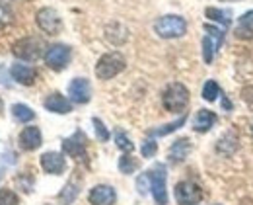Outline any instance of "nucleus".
<instances>
[{
	"instance_id": "nucleus-1",
	"label": "nucleus",
	"mask_w": 253,
	"mask_h": 205,
	"mask_svg": "<svg viewBox=\"0 0 253 205\" xmlns=\"http://www.w3.org/2000/svg\"><path fill=\"white\" fill-rule=\"evenodd\" d=\"M47 47L45 41L37 35H30V37H22L12 45V53L16 59L26 61V63H35L45 55Z\"/></svg>"
},
{
	"instance_id": "nucleus-2",
	"label": "nucleus",
	"mask_w": 253,
	"mask_h": 205,
	"mask_svg": "<svg viewBox=\"0 0 253 205\" xmlns=\"http://www.w3.org/2000/svg\"><path fill=\"white\" fill-rule=\"evenodd\" d=\"M189 88L181 82H171L162 92V105L169 113H179L189 105Z\"/></svg>"
},
{
	"instance_id": "nucleus-3",
	"label": "nucleus",
	"mask_w": 253,
	"mask_h": 205,
	"mask_svg": "<svg viewBox=\"0 0 253 205\" xmlns=\"http://www.w3.org/2000/svg\"><path fill=\"white\" fill-rule=\"evenodd\" d=\"M126 67L125 57L119 51H111L99 57V61L95 63V76L99 80H111L115 78L119 72H123Z\"/></svg>"
},
{
	"instance_id": "nucleus-4",
	"label": "nucleus",
	"mask_w": 253,
	"mask_h": 205,
	"mask_svg": "<svg viewBox=\"0 0 253 205\" xmlns=\"http://www.w3.org/2000/svg\"><path fill=\"white\" fill-rule=\"evenodd\" d=\"M154 32L162 39H177V37H183L187 34V22H185V18H181L177 14H168V16H162L156 20Z\"/></svg>"
},
{
	"instance_id": "nucleus-5",
	"label": "nucleus",
	"mask_w": 253,
	"mask_h": 205,
	"mask_svg": "<svg viewBox=\"0 0 253 205\" xmlns=\"http://www.w3.org/2000/svg\"><path fill=\"white\" fill-rule=\"evenodd\" d=\"M148 174V182H150V192H152V198L158 205H168V186H166V178H168V172L164 164H156L152 166Z\"/></svg>"
},
{
	"instance_id": "nucleus-6",
	"label": "nucleus",
	"mask_w": 253,
	"mask_h": 205,
	"mask_svg": "<svg viewBox=\"0 0 253 205\" xmlns=\"http://www.w3.org/2000/svg\"><path fill=\"white\" fill-rule=\"evenodd\" d=\"M70 57H72V49L64 43H53L47 47L43 59H45V65L51 68V70H63L66 68V65L70 63Z\"/></svg>"
},
{
	"instance_id": "nucleus-7",
	"label": "nucleus",
	"mask_w": 253,
	"mask_h": 205,
	"mask_svg": "<svg viewBox=\"0 0 253 205\" xmlns=\"http://www.w3.org/2000/svg\"><path fill=\"white\" fill-rule=\"evenodd\" d=\"M35 22H37V28L47 35H57L61 34V30H63V20H61L59 12L55 8H49V6L37 10Z\"/></svg>"
},
{
	"instance_id": "nucleus-8",
	"label": "nucleus",
	"mask_w": 253,
	"mask_h": 205,
	"mask_svg": "<svg viewBox=\"0 0 253 205\" xmlns=\"http://www.w3.org/2000/svg\"><path fill=\"white\" fill-rule=\"evenodd\" d=\"M63 153L74 158L76 162L88 164V151H86V135L82 131H76L74 135L66 137L63 141Z\"/></svg>"
},
{
	"instance_id": "nucleus-9",
	"label": "nucleus",
	"mask_w": 253,
	"mask_h": 205,
	"mask_svg": "<svg viewBox=\"0 0 253 205\" xmlns=\"http://www.w3.org/2000/svg\"><path fill=\"white\" fill-rule=\"evenodd\" d=\"M175 202L179 205H197L203 200V190L197 182H191V180H183V182H177L175 184Z\"/></svg>"
},
{
	"instance_id": "nucleus-10",
	"label": "nucleus",
	"mask_w": 253,
	"mask_h": 205,
	"mask_svg": "<svg viewBox=\"0 0 253 205\" xmlns=\"http://www.w3.org/2000/svg\"><path fill=\"white\" fill-rule=\"evenodd\" d=\"M92 98V86L88 78H74L68 84V100L74 103H88Z\"/></svg>"
},
{
	"instance_id": "nucleus-11",
	"label": "nucleus",
	"mask_w": 253,
	"mask_h": 205,
	"mask_svg": "<svg viewBox=\"0 0 253 205\" xmlns=\"http://www.w3.org/2000/svg\"><path fill=\"white\" fill-rule=\"evenodd\" d=\"M43 143V135H41V129L37 125H28L20 131L18 135V145L22 151L26 153H32V151H37Z\"/></svg>"
},
{
	"instance_id": "nucleus-12",
	"label": "nucleus",
	"mask_w": 253,
	"mask_h": 205,
	"mask_svg": "<svg viewBox=\"0 0 253 205\" xmlns=\"http://www.w3.org/2000/svg\"><path fill=\"white\" fill-rule=\"evenodd\" d=\"M41 168L47 172V174H53V176H59L66 170V160L61 153L57 151H47L41 154Z\"/></svg>"
},
{
	"instance_id": "nucleus-13",
	"label": "nucleus",
	"mask_w": 253,
	"mask_h": 205,
	"mask_svg": "<svg viewBox=\"0 0 253 205\" xmlns=\"http://www.w3.org/2000/svg\"><path fill=\"white\" fill-rule=\"evenodd\" d=\"M88 202L92 205H115L117 202V194L111 186L107 184H97L90 190L88 194Z\"/></svg>"
},
{
	"instance_id": "nucleus-14",
	"label": "nucleus",
	"mask_w": 253,
	"mask_h": 205,
	"mask_svg": "<svg viewBox=\"0 0 253 205\" xmlns=\"http://www.w3.org/2000/svg\"><path fill=\"white\" fill-rule=\"evenodd\" d=\"M45 109L47 111H51V113H59V115H66V113H70L72 111V102L63 96L61 92H51L47 98H45Z\"/></svg>"
},
{
	"instance_id": "nucleus-15",
	"label": "nucleus",
	"mask_w": 253,
	"mask_h": 205,
	"mask_svg": "<svg viewBox=\"0 0 253 205\" xmlns=\"http://www.w3.org/2000/svg\"><path fill=\"white\" fill-rule=\"evenodd\" d=\"M10 74H12V78H14L18 84H22V86H33L35 80H37V70L33 67H30V65H24V63L12 65Z\"/></svg>"
},
{
	"instance_id": "nucleus-16",
	"label": "nucleus",
	"mask_w": 253,
	"mask_h": 205,
	"mask_svg": "<svg viewBox=\"0 0 253 205\" xmlns=\"http://www.w3.org/2000/svg\"><path fill=\"white\" fill-rule=\"evenodd\" d=\"M191 149H193V147H191V141L187 139V137H181V139L173 141L171 147H169V151H168V158H169V162H173V164L183 162V160L189 156Z\"/></svg>"
},
{
	"instance_id": "nucleus-17",
	"label": "nucleus",
	"mask_w": 253,
	"mask_h": 205,
	"mask_svg": "<svg viewBox=\"0 0 253 205\" xmlns=\"http://www.w3.org/2000/svg\"><path fill=\"white\" fill-rule=\"evenodd\" d=\"M216 113L214 111H211V109H199L197 113H195V117H193V131H197V133H207V131H211L212 127H214V123H216Z\"/></svg>"
},
{
	"instance_id": "nucleus-18",
	"label": "nucleus",
	"mask_w": 253,
	"mask_h": 205,
	"mask_svg": "<svg viewBox=\"0 0 253 205\" xmlns=\"http://www.w3.org/2000/svg\"><path fill=\"white\" fill-rule=\"evenodd\" d=\"M240 147V139L234 131H226L224 135L216 141V153L222 156H232Z\"/></svg>"
},
{
	"instance_id": "nucleus-19",
	"label": "nucleus",
	"mask_w": 253,
	"mask_h": 205,
	"mask_svg": "<svg viewBox=\"0 0 253 205\" xmlns=\"http://www.w3.org/2000/svg\"><path fill=\"white\" fill-rule=\"evenodd\" d=\"M105 39H107L111 45L119 47V45L126 43V39H128V30H126L123 24H119V22H111V24L105 28Z\"/></svg>"
},
{
	"instance_id": "nucleus-20",
	"label": "nucleus",
	"mask_w": 253,
	"mask_h": 205,
	"mask_svg": "<svg viewBox=\"0 0 253 205\" xmlns=\"http://www.w3.org/2000/svg\"><path fill=\"white\" fill-rule=\"evenodd\" d=\"M236 37L240 39H253V10L246 12L236 26Z\"/></svg>"
},
{
	"instance_id": "nucleus-21",
	"label": "nucleus",
	"mask_w": 253,
	"mask_h": 205,
	"mask_svg": "<svg viewBox=\"0 0 253 205\" xmlns=\"http://www.w3.org/2000/svg\"><path fill=\"white\" fill-rule=\"evenodd\" d=\"M205 16H207L209 20H212L214 24L224 26V28H228V26L232 24V12L226 10V8H212V6H209V8L205 10Z\"/></svg>"
},
{
	"instance_id": "nucleus-22",
	"label": "nucleus",
	"mask_w": 253,
	"mask_h": 205,
	"mask_svg": "<svg viewBox=\"0 0 253 205\" xmlns=\"http://www.w3.org/2000/svg\"><path fill=\"white\" fill-rule=\"evenodd\" d=\"M185 121H187V115L183 113L179 119H175V121H171V123H166V125H162V127H158V129H150L148 135L150 137H166V135H169V133H173V131H177L179 127H183Z\"/></svg>"
},
{
	"instance_id": "nucleus-23",
	"label": "nucleus",
	"mask_w": 253,
	"mask_h": 205,
	"mask_svg": "<svg viewBox=\"0 0 253 205\" xmlns=\"http://www.w3.org/2000/svg\"><path fill=\"white\" fill-rule=\"evenodd\" d=\"M12 115L20 123H30V121L35 119V111L30 105H26V103H14L12 105Z\"/></svg>"
},
{
	"instance_id": "nucleus-24",
	"label": "nucleus",
	"mask_w": 253,
	"mask_h": 205,
	"mask_svg": "<svg viewBox=\"0 0 253 205\" xmlns=\"http://www.w3.org/2000/svg\"><path fill=\"white\" fill-rule=\"evenodd\" d=\"M119 170L121 174H134V172L138 170V166H140V162H138V158H134L130 153H125L121 158H119Z\"/></svg>"
},
{
	"instance_id": "nucleus-25",
	"label": "nucleus",
	"mask_w": 253,
	"mask_h": 205,
	"mask_svg": "<svg viewBox=\"0 0 253 205\" xmlns=\"http://www.w3.org/2000/svg\"><path fill=\"white\" fill-rule=\"evenodd\" d=\"M220 98V86L216 80H207L203 86V100L207 102H214Z\"/></svg>"
},
{
	"instance_id": "nucleus-26",
	"label": "nucleus",
	"mask_w": 253,
	"mask_h": 205,
	"mask_svg": "<svg viewBox=\"0 0 253 205\" xmlns=\"http://www.w3.org/2000/svg\"><path fill=\"white\" fill-rule=\"evenodd\" d=\"M76 196H78V184L70 182V184H66V186H64L63 192L59 194V200H61L64 205H70L74 200H76Z\"/></svg>"
},
{
	"instance_id": "nucleus-27",
	"label": "nucleus",
	"mask_w": 253,
	"mask_h": 205,
	"mask_svg": "<svg viewBox=\"0 0 253 205\" xmlns=\"http://www.w3.org/2000/svg\"><path fill=\"white\" fill-rule=\"evenodd\" d=\"M214 53H216V45H214V41H212V37H203V59H205V63L207 65H211L212 63V59H214Z\"/></svg>"
},
{
	"instance_id": "nucleus-28",
	"label": "nucleus",
	"mask_w": 253,
	"mask_h": 205,
	"mask_svg": "<svg viewBox=\"0 0 253 205\" xmlns=\"http://www.w3.org/2000/svg\"><path fill=\"white\" fill-rule=\"evenodd\" d=\"M14 24V12L6 2H0V30H6Z\"/></svg>"
},
{
	"instance_id": "nucleus-29",
	"label": "nucleus",
	"mask_w": 253,
	"mask_h": 205,
	"mask_svg": "<svg viewBox=\"0 0 253 205\" xmlns=\"http://www.w3.org/2000/svg\"><path fill=\"white\" fill-rule=\"evenodd\" d=\"M115 145L123 151V153H132L134 151V145H132V141L126 137L125 131H121V129H117L115 131Z\"/></svg>"
},
{
	"instance_id": "nucleus-30",
	"label": "nucleus",
	"mask_w": 253,
	"mask_h": 205,
	"mask_svg": "<svg viewBox=\"0 0 253 205\" xmlns=\"http://www.w3.org/2000/svg\"><path fill=\"white\" fill-rule=\"evenodd\" d=\"M0 205H20V198L16 192L8 188H0Z\"/></svg>"
},
{
	"instance_id": "nucleus-31",
	"label": "nucleus",
	"mask_w": 253,
	"mask_h": 205,
	"mask_svg": "<svg viewBox=\"0 0 253 205\" xmlns=\"http://www.w3.org/2000/svg\"><path fill=\"white\" fill-rule=\"evenodd\" d=\"M92 123H94V131H95V137L101 141V143H107L109 141V131H107V127H105V123L99 119V117H94L92 119Z\"/></svg>"
},
{
	"instance_id": "nucleus-32",
	"label": "nucleus",
	"mask_w": 253,
	"mask_h": 205,
	"mask_svg": "<svg viewBox=\"0 0 253 205\" xmlns=\"http://www.w3.org/2000/svg\"><path fill=\"white\" fill-rule=\"evenodd\" d=\"M156 153H158V143H156L154 139H146V141L142 143V147H140V154H142L144 158H152Z\"/></svg>"
},
{
	"instance_id": "nucleus-33",
	"label": "nucleus",
	"mask_w": 253,
	"mask_h": 205,
	"mask_svg": "<svg viewBox=\"0 0 253 205\" xmlns=\"http://www.w3.org/2000/svg\"><path fill=\"white\" fill-rule=\"evenodd\" d=\"M205 32H209V37H214V45H216V51H218V47H220L222 39H224V32L218 30V28H212V26H205Z\"/></svg>"
},
{
	"instance_id": "nucleus-34",
	"label": "nucleus",
	"mask_w": 253,
	"mask_h": 205,
	"mask_svg": "<svg viewBox=\"0 0 253 205\" xmlns=\"http://www.w3.org/2000/svg\"><path fill=\"white\" fill-rule=\"evenodd\" d=\"M136 190H138L140 196H146V192L150 190V182H148V174H146V172L138 176V180H136Z\"/></svg>"
},
{
	"instance_id": "nucleus-35",
	"label": "nucleus",
	"mask_w": 253,
	"mask_h": 205,
	"mask_svg": "<svg viewBox=\"0 0 253 205\" xmlns=\"http://www.w3.org/2000/svg\"><path fill=\"white\" fill-rule=\"evenodd\" d=\"M242 100L253 109V84L252 86H246V88L242 90Z\"/></svg>"
},
{
	"instance_id": "nucleus-36",
	"label": "nucleus",
	"mask_w": 253,
	"mask_h": 205,
	"mask_svg": "<svg viewBox=\"0 0 253 205\" xmlns=\"http://www.w3.org/2000/svg\"><path fill=\"white\" fill-rule=\"evenodd\" d=\"M222 105H224V107H226V109H232V103L228 102V100H226V98H224V100H222Z\"/></svg>"
},
{
	"instance_id": "nucleus-37",
	"label": "nucleus",
	"mask_w": 253,
	"mask_h": 205,
	"mask_svg": "<svg viewBox=\"0 0 253 205\" xmlns=\"http://www.w3.org/2000/svg\"><path fill=\"white\" fill-rule=\"evenodd\" d=\"M4 111V102H2V98H0V113Z\"/></svg>"
},
{
	"instance_id": "nucleus-38",
	"label": "nucleus",
	"mask_w": 253,
	"mask_h": 205,
	"mask_svg": "<svg viewBox=\"0 0 253 205\" xmlns=\"http://www.w3.org/2000/svg\"><path fill=\"white\" fill-rule=\"evenodd\" d=\"M252 135H253V125H252Z\"/></svg>"
},
{
	"instance_id": "nucleus-39",
	"label": "nucleus",
	"mask_w": 253,
	"mask_h": 205,
	"mask_svg": "<svg viewBox=\"0 0 253 205\" xmlns=\"http://www.w3.org/2000/svg\"><path fill=\"white\" fill-rule=\"evenodd\" d=\"M216 205H220V204H216Z\"/></svg>"
}]
</instances>
